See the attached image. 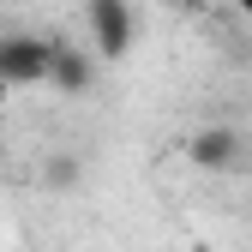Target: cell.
Wrapping results in <instances>:
<instances>
[{"label":"cell","mask_w":252,"mask_h":252,"mask_svg":"<svg viewBox=\"0 0 252 252\" xmlns=\"http://www.w3.org/2000/svg\"><path fill=\"white\" fill-rule=\"evenodd\" d=\"M60 54H66V42L54 36H30V30L0 36V84H54Z\"/></svg>","instance_id":"7a4b0ae2"},{"label":"cell","mask_w":252,"mask_h":252,"mask_svg":"<svg viewBox=\"0 0 252 252\" xmlns=\"http://www.w3.org/2000/svg\"><path fill=\"white\" fill-rule=\"evenodd\" d=\"M228 6H234V12H240L246 24H252V0H228Z\"/></svg>","instance_id":"277c9868"},{"label":"cell","mask_w":252,"mask_h":252,"mask_svg":"<svg viewBox=\"0 0 252 252\" xmlns=\"http://www.w3.org/2000/svg\"><path fill=\"white\" fill-rule=\"evenodd\" d=\"M186 156H192L204 174H234L246 162V138H240V126H198Z\"/></svg>","instance_id":"3957f363"},{"label":"cell","mask_w":252,"mask_h":252,"mask_svg":"<svg viewBox=\"0 0 252 252\" xmlns=\"http://www.w3.org/2000/svg\"><path fill=\"white\" fill-rule=\"evenodd\" d=\"M132 42H138V6L132 0H84V48L102 66L126 60Z\"/></svg>","instance_id":"6da1fadb"}]
</instances>
